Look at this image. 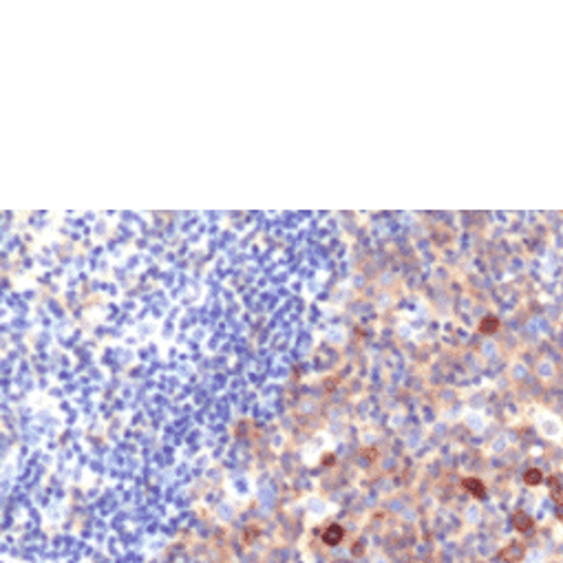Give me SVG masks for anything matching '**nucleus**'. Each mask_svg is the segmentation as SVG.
<instances>
[{
    "instance_id": "obj_1",
    "label": "nucleus",
    "mask_w": 563,
    "mask_h": 563,
    "mask_svg": "<svg viewBox=\"0 0 563 563\" xmlns=\"http://www.w3.org/2000/svg\"><path fill=\"white\" fill-rule=\"evenodd\" d=\"M524 552H526V548L522 543H508V548H504L499 552V559L504 563H517L524 559Z\"/></svg>"
},
{
    "instance_id": "obj_2",
    "label": "nucleus",
    "mask_w": 563,
    "mask_h": 563,
    "mask_svg": "<svg viewBox=\"0 0 563 563\" xmlns=\"http://www.w3.org/2000/svg\"><path fill=\"white\" fill-rule=\"evenodd\" d=\"M342 535H344L342 528L334 524V526H329V528L323 532V541L327 543V546H338V543L342 541Z\"/></svg>"
},
{
    "instance_id": "obj_3",
    "label": "nucleus",
    "mask_w": 563,
    "mask_h": 563,
    "mask_svg": "<svg viewBox=\"0 0 563 563\" xmlns=\"http://www.w3.org/2000/svg\"><path fill=\"white\" fill-rule=\"evenodd\" d=\"M462 484H464V488L468 490L470 495H473V497H477V499H484V497H486V488H484V484H482L480 480H473V477H468V480H464Z\"/></svg>"
},
{
    "instance_id": "obj_4",
    "label": "nucleus",
    "mask_w": 563,
    "mask_h": 563,
    "mask_svg": "<svg viewBox=\"0 0 563 563\" xmlns=\"http://www.w3.org/2000/svg\"><path fill=\"white\" fill-rule=\"evenodd\" d=\"M512 524H514V528H517L519 532H528L530 528H532V517L530 514H526V512H514V517H512Z\"/></svg>"
},
{
    "instance_id": "obj_5",
    "label": "nucleus",
    "mask_w": 563,
    "mask_h": 563,
    "mask_svg": "<svg viewBox=\"0 0 563 563\" xmlns=\"http://www.w3.org/2000/svg\"><path fill=\"white\" fill-rule=\"evenodd\" d=\"M524 480H526V484H530V486H537V484L543 482V473L539 468H530L528 473L524 475Z\"/></svg>"
},
{
    "instance_id": "obj_6",
    "label": "nucleus",
    "mask_w": 563,
    "mask_h": 563,
    "mask_svg": "<svg viewBox=\"0 0 563 563\" xmlns=\"http://www.w3.org/2000/svg\"><path fill=\"white\" fill-rule=\"evenodd\" d=\"M486 329H490V331L497 329V320H495V318L493 320H490V318L484 320V323H482V331H484V334H486Z\"/></svg>"
},
{
    "instance_id": "obj_7",
    "label": "nucleus",
    "mask_w": 563,
    "mask_h": 563,
    "mask_svg": "<svg viewBox=\"0 0 563 563\" xmlns=\"http://www.w3.org/2000/svg\"><path fill=\"white\" fill-rule=\"evenodd\" d=\"M550 488H552V495H554V499H559L561 495H559V484H556V480H550Z\"/></svg>"
},
{
    "instance_id": "obj_8",
    "label": "nucleus",
    "mask_w": 563,
    "mask_h": 563,
    "mask_svg": "<svg viewBox=\"0 0 563 563\" xmlns=\"http://www.w3.org/2000/svg\"><path fill=\"white\" fill-rule=\"evenodd\" d=\"M256 535H258L256 530H250V532H247V535H245V539H252V537H256Z\"/></svg>"
},
{
    "instance_id": "obj_9",
    "label": "nucleus",
    "mask_w": 563,
    "mask_h": 563,
    "mask_svg": "<svg viewBox=\"0 0 563 563\" xmlns=\"http://www.w3.org/2000/svg\"><path fill=\"white\" fill-rule=\"evenodd\" d=\"M556 517H559V519H563V504L559 506V510H556Z\"/></svg>"
}]
</instances>
